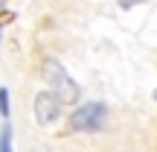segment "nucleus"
Listing matches in <instances>:
<instances>
[{"mask_svg":"<svg viewBox=\"0 0 157 152\" xmlns=\"http://www.w3.org/2000/svg\"><path fill=\"white\" fill-rule=\"evenodd\" d=\"M44 79H47V85H50V91L61 102H67V105L78 102V85L67 76V70L61 68V62L47 59V62H44Z\"/></svg>","mask_w":157,"mask_h":152,"instance_id":"obj_1","label":"nucleus"},{"mask_svg":"<svg viewBox=\"0 0 157 152\" xmlns=\"http://www.w3.org/2000/svg\"><path fill=\"white\" fill-rule=\"evenodd\" d=\"M105 114L108 108L102 102H84L70 117V132H99L105 126Z\"/></svg>","mask_w":157,"mask_h":152,"instance_id":"obj_2","label":"nucleus"},{"mask_svg":"<svg viewBox=\"0 0 157 152\" xmlns=\"http://www.w3.org/2000/svg\"><path fill=\"white\" fill-rule=\"evenodd\" d=\"M61 105L64 102L58 100L52 91H41V94L35 97V120H38V126L56 123V120L61 117Z\"/></svg>","mask_w":157,"mask_h":152,"instance_id":"obj_3","label":"nucleus"},{"mask_svg":"<svg viewBox=\"0 0 157 152\" xmlns=\"http://www.w3.org/2000/svg\"><path fill=\"white\" fill-rule=\"evenodd\" d=\"M0 152H12V126L3 123V132H0Z\"/></svg>","mask_w":157,"mask_h":152,"instance_id":"obj_4","label":"nucleus"},{"mask_svg":"<svg viewBox=\"0 0 157 152\" xmlns=\"http://www.w3.org/2000/svg\"><path fill=\"white\" fill-rule=\"evenodd\" d=\"M0 114H3V120L9 117V91L0 85Z\"/></svg>","mask_w":157,"mask_h":152,"instance_id":"obj_5","label":"nucleus"},{"mask_svg":"<svg viewBox=\"0 0 157 152\" xmlns=\"http://www.w3.org/2000/svg\"><path fill=\"white\" fill-rule=\"evenodd\" d=\"M117 3H119V9H125V12H128V9H134L137 3H143V0H117Z\"/></svg>","mask_w":157,"mask_h":152,"instance_id":"obj_6","label":"nucleus"},{"mask_svg":"<svg viewBox=\"0 0 157 152\" xmlns=\"http://www.w3.org/2000/svg\"><path fill=\"white\" fill-rule=\"evenodd\" d=\"M154 100H157V91H154Z\"/></svg>","mask_w":157,"mask_h":152,"instance_id":"obj_7","label":"nucleus"}]
</instances>
